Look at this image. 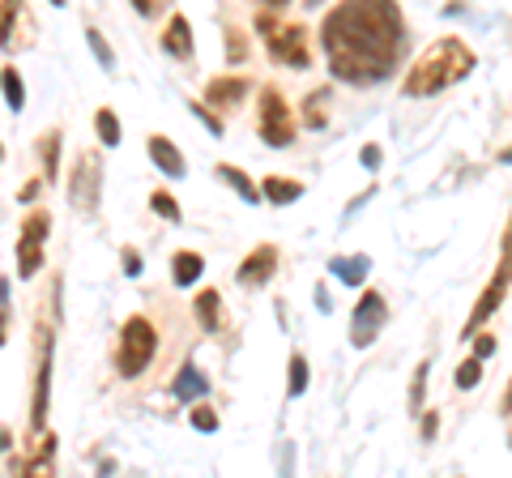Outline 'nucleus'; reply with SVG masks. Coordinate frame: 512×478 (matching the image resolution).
Returning a JSON list of instances; mask_svg holds the SVG:
<instances>
[{"mask_svg": "<svg viewBox=\"0 0 512 478\" xmlns=\"http://www.w3.org/2000/svg\"><path fill=\"white\" fill-rule=\"evenodd\" d=\"M406 18L397 0H342L320 22L329 73L346 86H376L402 60Z\"/></svg>", "mask_w": 512, "mask_h": 478, "instance_id": "obj_1", "label": "nucleus"}, {"mask_svg": "<svg viewBox=\"0 0 512 478\" xmlns=\"http://www.w3.org/2000/svg\"><path fill=\"white\" fill-rule=\"evenodd\" d=\"M474 65H478L474 47L466 39H457V35H444V39L427 43L423 52L414 56V65L402 77V94L406 99H431V94L466 82V77L474 73Z\"/></svg>", "mask_w": 512, "mask_h": 478, "instance_id": "obj_2", "label": "nucleus"}, {"mask_svg": "<svg viewBox=\"0 0 512 478\" xmlns=\"http://www.w3.org/2000/svg\"><path fill=\"white\" fill-rule=\"evenodd\" d=\"M256 30H261V39L269 47V56H274V65H282V69H312L308 26L278 22L274 9H265V13H256Z\"/></svg>", "mask_w": 512, "mask_h": 478, "instance_id": "obj_3", "label": "nucleus"}, {"mask_svg": "<svg viewBox=\"0 0 512 478\" xmlns=\"http://www.w3.org/2000/svg\"><path fill=\"white\" fill-rule=\"evenodd\" d=\"M508 286H512V214H508V227H504V244H500V261H495V274H491V282L483 286L478 304L470 308V321H466V329H461V338H474V333L483 329L495 312H500V304L508 299Z\"/></svg>", "mask_w": 512, "mask_h": 478, "instance_id": "obj_4", "label": "nucleus"}, {"mask_svg": "<svg viewBox=\"0 0 512 478\" xmlns=\"http://www.w3.org/2000/svg\"><path fill=\"white\" fill-rule=\"evenodd\" d=\"M154 355H158V329L146 316H128L120 325V342H116V372L133 380L150 368Z\"/></svg>", "mask_w": 512, "mask_h": 478, "instance_id": "obj_5", "label": "nucleus"}, {"mask_svg": "<svg viewBox=\"0 0 512 478\" xmlns=\"http://www.w3.org/2000/svg\"><path fill=\"white\" fill-rule=\"evenodd\" d=\"M295 129H299V120H295L291 103L282 99V90L261 86V99H256V133H261V141L269 150H286L299 137Z\"/></svg>", "mask_w": 512, "mask_h": 478, "instance_id": "obj_6", "label": "nucleus"}, {"mask_svg": "<svg viewBox=\"0 0 512 478\" xmlns=\"http://www.w3.org/2000/svg\"><path fill=\"white\" fill-rule=\"evenodd\" d=\"M35 393H30V432H43L47 427V402H52V363H56V338L47 321H39L35 329Z\"/></svg>", "mask_w": 512, "mask_h": 478, "instance_id": "obj_7", "label": "nucleus"}, {"mask_svg": "<svg viewBox=\"0 0 512 478\" xmlns=\"http://www.w3.org/2000/svg\"><path fill=\"white\" fill-rule=\"evenodd\" d=\"M52 235V214L47 210H30L18 227V278H35L43 269V244Z\"/></svg>", "mask_w": 512, "mask_h": 478, "instance_id": "obj_8", "label": "nucleus"}, {"mask_svg": "<svg viewBox=\"0 0 512 478\" xmlns=\"http://www.w3.org/2000/svg\"><path fill=\"white\" fill-rule=\"evenodd\" d=\"M99 193H103V158L94 150H82L69 175V201L77 214H94L99 210Z\"/></svg>", "mask_w": 512, "mask_h": 478, "instance_id": "obj_9", "label": "nucleus"}, {"mask_svg": "<svg viewBox=\"0 0 512 478\" xmlns=\"http://www.w3.org/2000/svg\"><path fill=\"white\" fill-rule=\"evenodd\" d=\"M384 325H389V304H384V295L380 291H363L355 312H350V346L367 350L380 338Z\"/></svg>", "mask_w": 512, "mask_h": 478, "instance_id": "obj_10", "label": "nucleus"}, {"mask_svg": "<svg viewBox=\"0 0 512 478\" xmlns=\"http://www.w3.org/2000/svg\"><path fill=\"white\" fill-rule=\"evenodd\" d=\"M278 274V248L274 244H261L252 248L244 261H239L235 269V282L244 286V291H261V286H269V278Z\"/></svg>", "mask_w": 512, "mask_h": 478, "instance_id": "obj_11", "label": "nucleus"}, {"mask_svg": "<svg viewBox=\"0 0 512 478\" xmlns=\"http://www.w3.org/2000/svg\"><path fill=\"white\" fill-rule=\"evenodd\" d=\"M146 154L154 158V167L163 171L167 180H184L188 167H184V154H180V146H175L171 137H158V133H154V137L146 141Z\"/></svg>", "mask_w": 512, "mask_h": 478, "instance_id": "obj_12", "label": "nucleus"}, {"mask_svg": "<svg viewBox=\"0 0 512 478\" xmlns=\"http://www.w3.org/2000/svg\"><path fill=\"white\" fill-rule=\"evenodd\" d=\"M252 90V77H214L210 86H205V103L210 107H235L244 103Z\"/></svg>", "mask_w": 512, "mask_h": 478, "instance_id": "obj_13", "label": "nucleus"}, {"mask_svg": "<svg viewBox=\"0 0 512 478\" xmlns=\"http://www.w3.org/2000/svg\"><path fill=\"white\" fill-rule=\"evenodd\" d=\"M163 52L175 56V60H192V52H197V43H192V26L184 13H171V22L163 30Z\"/></svg>", "mask_w": 512, "mask_h": 478, "instance_id": "obj_14", "label": "nucleus"}, {"mask_svg": "<svg viewBox=\"0 0 512 478\" xmlns=\"http://www.w3.org/2000/svg\"><path fill=\"white\" fill-rule=\"evenodd\" d=\"M171 393L180 397V402H201V397L210 393V380L201 376V368H197V363H184V368H180V376L171 380Z\"/></svg>", "mask_w": 512, "mask_h": 478, "instance_id": "obj_15", "label": "nucleus"}, {"mask_svg": "<svg viewBox=\"0 0 512 478\" xmlns=\"http://www.w3.org/2000/svg\"><path fill=\"white\" fill-rule=\"evenodd\" d=\"M192 312H197V321L205 333H222V325H227V312H222V295L218 291H201L197 304H192Z\"/></svg>", "mask_w": 512, "mask_h": 478, "instance_id": "obj_16", "label": "nucleus"}, {"mask_svg": "<svg viewBox=\"0 0 512 478\" xmlns=\"http://www.w3.org/2000/svg\"><path fill=\"white\" fill-rule=\"evenodd\" d=\"M367 269H372V257H363V252H355V257H333L329 261V274L346 282V286H363L367 282Z\"/></svg>", "mask_w": 512, "mask_h": 478, "instance_id": "obj_17", "label": "nucleus"}, {"mask_svg": "<svg viewBox=\"0 0 512 478\" xmlns=\"http://www.w3.org/2000/svg\"><path fill=\"white\" fill-rule=\"evenodd\" d=\"M214 175H218V180H222V184H231V188H235V193H239V197H244L248 205H256V201H265V193H261V188H256V180H252V175H244V171H239L235 163H218V167H214Z\"/></svg>", "mask_w": 512, "mask_h": 478, "instance_id": "obj_18", "label": "nucleus"}, {"mask_svg": "<svg viewBox=\"0 0 512 478\" xmlns=\"http://www.w3.org/2000/svg\"><path fill=\"white\" fill-rule=\"evenodd\" d=\"M261 193H265L269 205H295L303 197V184L299 180H286V175H265Z\"/></svg>", "mask_w": 512, "mask_h": 478, "instance_id": "obj_19", "label": "nucleus"}, {"mask_svg": "<svg viewBox=\"0 0 512 478\" xmlns=\"http://www.w3.org/2000/svg\"><path fill=\"white\" fill-rule=\"evenodd\" d=\"M205 274V257L201 252H175L171 257V282L175 286H192Z\"/></svg>", "mask_w": 512, "mask_h": 478, "instance_id": "obj_20", "label": "nucleus"}, {"mask_svg": "<svg viewBox=\"0 0 512 478\" xmlns=\"http://www.w3.org/2000/svg\"><path fill=\"white\" fill-rule=\"evenodd\" d=\"M329 86H316L308 99H303V124H308V129H325L329 124Z\"/></svg>", "mask_w": 512, "mask_h": 478, "instance_id": "obj_21", "label": "nucleus"}, {"mask_svg": "<svg viewBox=\"0 0 512 478\" xmlns=\"http://www.w3.org/2000/svg\"><path fill=\"white\" fill-rule=\"evenodd\" d=\"M39 163H43V180H56V171H60V129H47L39 137Z\"/></svg>", "mask_w": 512, "mask_h": 478, "instance_id": "obj_22", "label": "nucleus"}, {"mask_svg": "<svg viewBox=\"0 0 512 478\" xmlns=\"http://www.w3.org/2000/svg\"><path fill=\"white\" fill-rule=\"evenodd\" d=\"M94 133H99V141H103V146L111 150V146H120V116H116V111H111V107H99V111H94Z\"/></svg>", "mask_w": 512, "mask_h": 478, "instance_id": "obj_23", "label": "nucleus"}, {"mask_svg": "<svg viewBox=\"0 0 512 478\" xmlns=\"http://www.w3.org/2000/svg\"><path fill=\"white\" fill-rule=\"evenodd\" d=\"M303 389H308V359L295 350L286 363V397H303Z\"/></svg>", "mask_w": 512, "mask_h": 478, "instance_id": "obj_24", "label": "nucleus"}, {"mask_svg": "<svg viewBox=\"0 0 512 478\" xmlns=\"http://www.w3.org/2000/svg\"><path fill=\"white\" fill-rule=\"evenodd\" d=\"M5 103H9V111H22L26 107V86H22V77H18V65H5Z\"/></svg>", "mask_w": 512, "mask_h": 478, "instance_id": "obj_25", "label": "nucleus"}, {"mask_svg": "<svg viewBox=\"0 0 512 478\" xmlns=\"http://www.w3.org/2000/svg\"><path fill=\"white\" fill-rule=\"evenodd\" d=\"M150 210H154L158 218H167V222H184L180 201H175L171 193H163V188H158V193H150Z\"/></svg>", "mask_w": 512, "mask_h": 478, "instance_id": "obj_26", "label": "nucleus"}, {"mask_svg": "<svg viewBox=\"0 0 512 478\" xmlns=\"http://www.w3.org/2000/svg\"><path fill=\"white\" fill-rule=\"evenodd\" d=\"M483 363H487V359L470 355V359H466V363H461V368H457L453 385H457V389H478V380H483Z\"/></svg>", "mask_w": 512, "mask_h": 478, "instance_id": "obj_27", "label": "nucleus"}, {"mask_svg": "<svg viewBox=\"0 0 512 478\" xmlns=\"http://www.w3.org/2000/svg\"><path fill=\"white\" fill-rule=\"evenodd\" d=\"M86 43H90V52H94V60H99V65L111 73L116 69V56H111V47H107V39L99 35V26H86Z\"/></svg>", "mask_w": 512, "mask_h": 478, "instance_id": "obj_28", "label": "nucleus"}, {"mask_svg": "<svg viewBox=\"0 0 512 478\" xmlns=\"http://www.w3.org/2000/svg\"><path fill=\"white\" fill-rule=\"evenodd\" d=\"M222 35H227V60H231V65H244V56H248V39H244V30H239V26H227Z\"/></svg>", "mask_w": 512, "mask_h": 478, "instance_id": "obj_29", "label": "nucleus"}, {"mask_svg": "<svg viewBox=\"0 0 512 478\" xmlns=\"http://www.w3.org/2000/svg\"><path fill=\"white\" fill-rule=\"evenodd\" d=\"M427 363H419V368H414V385H410V410L414 414H423V385H427Z\"/></svg>", "mask_w": 512, "mask_h": 478, "instance_id": "obj_30", "label": "nucleus"}, {"mask_svg": "<svg viewBox=\"0 0 512 478\" xmlns=\"http://www.w3.org/2000/svg\"><path fill=\"white\" fill-rule=\"evenodd\" d=\"M197 432H218V410H210V406H197L192 410V419H188Z\"/></svg>", "mask_w": 512, "mask_h": 478, "instance_id": "obj_31", "label": "nucleus"}, {"mask_svg": "<svg viewBox=\"0 0 512 478\" xmlns=\"http://www.w3.org/2000/svg\"><path fill=\"white\" fill-rule=\"evenodd\" d=\"M495 350H500V342H495V333H483V329H478V333H474V355H478V359H491Z\"/></svg>", "mask_w": 512, "mask_h": 478, "instance_id": "obj_32", "label": "nucleus"}, {"mask_svg": "<svg viewBox=\"0 0 512 478\" xmlns=\"http://www.w3.org/2000/svg\"><path fill=\"white\" fill-rule=\"evenodd\" d=\"M192 111H197V120H201V124H205V129H210L214 137H222V120L214 116L210 107H205V103H192Z\"/></svg>", "mask_w": 512, "mask_h": 478, "instance_id": "obj_33", "label": "nucleus"}, {"mask_svg": "<svg viewBox=\"0 0 512 478\" xmlns=\"http://www.w3.org/2000/svg\"><path fill=\"white\" fill-rule=\"evenodd\" d=\"M120 261H124V274H128V278H141V252H137V248H124Z\"/></svg>", "mask_w": 512, "mask_h": 478, "instance_id": "obj_34", "label": "nucleus"}, {"mask_svg": "<svg viewBox=\"0 0 512 478\" xmlns=\"http://www.w3.org/2000/svg\"><path fill=\"white\" fill-rule=\"evenodd\" d=\"M380 154H384V150H380V146H376V141H372V146H363V154H359V163H363L367 171H376V167H380Z\"/></svg>", "mask_w": 512, "mask_h": 478, "instance_id": "obj_35", "label": "nucleus"}, {"mask_svg": "<svg viewBox=\"0 0 512 478\" xmlns=\"http://www.w3.org/2000/svg\"><path fill=\"white\" fill-rule=\"evenodd\" d=\"M39 188H43V180H26V184L18 188V201H35V197H39Z\"/></svg>", "mask_w": 512, "mask_h": 478, "instance_id": "obj_36", "label": "nucleus"}, {"mask_svg": "<svg viewBox=\"0 0 512 478\" xmlns=\"http://www.w3.org/2000/svg\"><path fill=\"white\" fill-rule=\"evenodd\" d=\"M133 9L141 13V18H154V9H158V0H133Z\"/></svg>", "mask_w": 512, "mask_h": 478, "instance_id": "obj_37", "label": "nucleus"}, {"mask_svg": "<svg viewBox=\"0 0 512 478\" xmlns=\"http://www.w3.org/2000/svg\"><path fill=\"white\" fill-rule=\"evenodd\" d=\"M500 414H504V419H512V380H508V389L500 397Z\"/></svg>", "mask_w": 512, "mask_h": 478, "instance_id": "obj_38", "label": "nucleus"}, {"mask_svg": "<svg viewBox=\"0 0 512 478\" xmlns=\"http://www.w3.org/2000/svg\"><path fill=\"white\" fill-rule=\"evenodd\" d=\"M316 308H320V312H329V308H333V299H329L325 286H316Z\"/></svg>", "mask_w": 512, "mask_h": 478, "instance_id": "obj_39", "label": "nucleus"}, {"mask_svg": "<svg viewBox=\"0 0 512 478\" xmlns=\"http://www.w3.org/2000/svg\"><path fill=\"white\" fill-rule=\"evenodd\" d=\"M436 427H440V419H436V414H427V419H423V440L436 436Z\"/></svg>", "mask_w": 512, "mask_h": 478, "instance_id": "obj_40", "label": "nucleus"}, {"mask_svg": "<svg viewBox=\"0 0 512 478\" xmlns=\"http://www.w3.org/2000/svg\"><path fill=\"white\" fill-rule=\"evenodd\" d=\"M291 5V0H265V9H286Z\"/></svg>", "mask_w": 512, "mask_h": 478, "instance_id": "obj_41", "label": "nucleus"}, {"mask_svg": "<svg viewBox=\"0 0 512 478\" xmlns=\"http://www.w3.org/2000/svg\"><path fill=\"white\" fill-rule=\"evenodd\" d=\"M320 5H325V0H303V9H320Z\"/></svg>", "mask_w": 512, "mask_h": 478, "instance_id": "obj_42", "label": "nucleus"}, {"mask_svg": "<svg viewBox=\"0 0 512 478\" xmlns=\"http://www.w3.org/2000/svg\"><path fill=\"white\" fill-rule=\"evenodd\" d=\"M52 5H56V9H60V5H64V0H52Z\"/></svg>", "mask_w": 512, "mask_h": 478, "instance_id": "obj_43", "label": "nucleus"}]
</instances>
